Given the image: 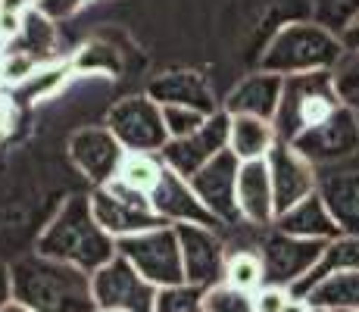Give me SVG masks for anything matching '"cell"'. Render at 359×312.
Here are the masks:
<instances>
[{
    "mask_svg": "<svg viewBox=\"0 0 359 312\" xmlns=\"http://www.w3.org/2000/svg\"><path fill=\"white\" fill-rule=\"evenodd\" d=\"M13 300L34 312H97L91 290V275L69 262L38 253L22 256L10 266Z\"/></svg>",
    "mask_w": 359,
    "mask_h": 312,
    "instance_id": "6da1fadb",
    "label": "cell"
},
{
    "mask_svg": "<svg viewBox=\"0 0 359 312\" xmlns=\"http://www.w3.org/2000/svg\"><path fill=\"white\" fill-rule=\"evenodd\" d=\"M34 250L94 275L116 256V240L94 219L91 197L88 194H72L69 200H63L57 216L44 225Z\"/></svg>",
    "mask_w": 359,
    "mask_h": 312,
    "instance_id": "7a4b0ae2",
    "label": "cell"
},
{
    "mask_svg": "<svg viewBox=\"0 0 359 312\" xmlns=\"http://www.w3.org/2000/svg\"><path fill=\"white\" fill-rule=\"evenodd\" d=\"M341 57L344 44L334 32L316 19H294L266 41L259 53V69L275 75H303L334 69Z\"/></svg>",
    "mask_w": 359,
    "mask_h": 312,
    "instance_id": "3957f363",
    "label": "cell"
},
{
    "mask_svg": "<svg viewBox=\"0 0 359 312\" xmlns=\"http://www.w3.org/2000/svg\"><path fill=\"white\" fill-rule=\"evenodd\" d=\"M341 107V97L334 91V79L331 69L322 72H303V75H285V88H281V103L275 113V131L281 141L294 144L303 131L328 119L334 109Z\"/></svg>",
    "mask_w": 359,
    "mask_h": 312,
    "instance_id": "277c9868",
    "label": "cell"
},
{
    "mask_svg": "<svg viewBox=\"0 0 359 312\" xmlns=\"http://www.w3.org/2000/svg\"><path fill=\"white\" fill-rule=\"evenodd\" d=\"M88 197H91L94 219L100 222V228L113 240H122V238H131V234H141V231H150V228L165 225L154 212L147 194L126 184L122 178H113V182L94 187Z\"/></svg>",
    "mask_w": 359,
    "mask_h": 312,
    "instance_id": "5b68a950",
    "label": "cell"
},
{
    "mask_svg": "<svg viewBox=\"0 0 359 312\" xmlns=\"http://www.w3.org/2000/svg\"><path fill=\"white\" fill-rule=\"evenodd\" d=\"M116 253L126 256L154 287H169V284L184 281L182 244H178L175 225H160L116 240Z\"/></svg>",
    "mask_w": 359,
    "mask_h": 312,
    "instance_id": "8992f818",
    "label": "cell"
},
{
    "mask_svg": "<svg viewBox=\"0 0 359 312\" xmlns=\"http://www.w3.org/2000/svg\"><path fill=\"white\" fill-rule=\"evenodd\" d=\"M107 128L119 137L126 150H144V154H160L169 144V131L163 122V107L150 100L147 94H128L113 103L107 113Z\"/></svg>",
    "mask_w": 359,
    "mask_h": 312,
    "instance_id": "52a82bcc",
    "label": "cell"
},
{
    "mask_svg": "<svg viewBox=\"0 0 359 312\" xmlns=\"http://www.w3.org/2000/svg\"><path fill=\"white\" fill-rule=\"evenodd\" d=\"M94 303L100 309H126V312H154L156 290L126 256L116 253L107 266L91 275Z\"/></svg>",
    "mask_w": 359,
    "mask_h": 312,
    "instance_id": "ba28073f",
    "label": "cell"
},
{
    "mask_svg": "<svg viewBox=\"0 0 359 312\" xmlns=\"http://www.w3.org/2000/svg\"><path fill=\"white\" fill-rule=\"evenodd\" d=\"M325 244L328 240L294 238V234H285L272 225V231L262 238V250H259L262 266H266V284L291 290L316 266V259L322 256V247Z\"/></svg>",
    "mask_w": 359,
    "mask_h": 312,
    "instance_id": "9c48e42d",
    "label": "cell"
},
{
    "mask_svg": "<svg viewBox=\"0 0 359 312\" xmlns=\"http://www.w3.org/2000/svg\"><path fill=\"white\" fill-rule=\"evenodd\" d=\"M294 147L313 165H328L337 159H347L359 150V113L350 107H337L328 119L313 125L294 141Z\"/></svg>",
    "mask_w": 359,
    "mask_h": 312,
    "instance_id": "30bf717a",
    "label": "cell"
},
{
    "mask_svg": "<svg viewBox=\"0 0 359 312\" xmlns=\"http://www.w3.org/2000/svg\"><path fill=\"white\" fill-rule=\"evenodd\" d=\"M72 165L88 178L94 187L113 182L119 175V165L126 159V147L107 125H88V128L72 131L66 144Z\"/></svg>",
    "mask_w": 359,
    "mask_h": 312,
    "instance_id": "8fae6325",
    "label": "cell"
},
{
    "mask_svg": "<svg viewBox=\"0 0 359 312\" xmlns=\"http://www.w3.org/2000/svg\"><path fill=\"white\" fill-rule=\"evenodd\" d=\"M229 125H231V116L225 113V109L206 116V122L200 125L194 135L175 137V141L165 144L160 150L163 163L169 165L172 172H178V175L191 178L200 165H206L212 156L229 150Z\"/></svg>",
    "mask_w": 359,
    "mask_h": 312,
    "instance_id": "7c38bea8",
    "label": "cell"
},
{
    "mask_svg": "<svg viewBox=\"0 0 359 312\" xmlns=\"http://www.w3.org/2000/svg\"><path fill=\"white\" fill-rule=\"evenodd\" d=\"M178 244H182V262H184V281L194 287H212L222 281L229 250L219 234V228L206 225H175Z\"/></svg>",
    "mask_w": 359,
    "mask_h": 312,
    "instance_id": "4fadbf2b",
    "label": "cell"
},
{
    "mask_svg": "<svg viewBox=\"0 0 359 312\" xmlns=\"http://www.w3.org/2000/svg\"><path fill=\"white\" fill-rule=\"evenodd\" d=\"M238 169L241 159L231 150H222L219 156H212L206 165H200L194 175L188 178L200 203L212 212L222 225H238V200H234V187H238Z\"/></svg>",
    "mask_w": 359,
    "mask_h": 312,
    "instance_id": "5bb4252c",
    "label": "cell"
},
{
    "mask_svg": "<svg viewBox=\"0 0 359 312\" xmlns=\"http://www.w3.org/2000/svg\"><path fill=\"white\" fill-rule=\"evenodd\" d=\"M269 175H272V191H275V216L285 210H291L294 203H300L303 197L316 194L319 187V175H316V165L309 163L294 144L281 141L269 150L266 156Z\"/></svg>",
    "mask_w": 359,
    "mask_h": 312,
    "instance_id": "9a60e30c",
    "label": "cell"
},
{
    "mask_svg": "<svg viewBox=\"0 0 359 312\" xmlns=\"http://www.w3.org/2000/svg\"><path fill=\"white\" fill-rule=\"evenodd\" d=\"M150 206L165 225H206V228H222V222L212 216L200 197L194 194V187L184 175L172 172L169 165L163 169L160 182L150 191Z\"/></svg>",
    "mask_w": 359,
    "mask_h": 312,
    "instance_id": "2e32d148",
    "label": "cell"
},
{
    "mask_svg": "<svg viewBox=\"0 0 359 312\" xmlns=\"http://www.w3.org/2000/svg\"><path fill=\"white\" fill-rule=\"evenodd\" d=\"M144 94L150 100H156L160 107H191L206 116L219 113L216 88L197 69H169L163 75H154L147 81V91Z\"/></svg>",
    "mask_w": 359,
    "mask_h": 312,
    "instance_id": "e0dca14e",
    "label": "cell"
},
{
    "mask_svg": "<svg viewBox=\"0 0 359 312\" xmlns=\"http://www.w3.org/2000/svg\"><path fill=\"white\" fill-rule=\"evenodd\" d=\"M234 200H238L241 222L257 225V228H272V222H275V191H272V175H269L266 159L241 163Z\"/></svg>",
    "mask_w": 359,
    "mask_h": 312,
    "instance_id": "ac0fdd59",
    "label": "cell"
},
{
    "mask_svg": "<svg viewBox=\"0 0 359 312\" xmlns=\"http://www.w3.org/2000/svg\"><path fill=\"white\" fill-rule=\"evenodd\" d=\"M281 88H285V75L257 69L231 88L222 109L229 116H259V119L272 122L281 103Z\"/></svg>",
    "mask_w": 359,
    "mask_h": 312,
    "instance_id": "d6986e66",
    "label": "cell"
},
{
    "mask_svg": "<svg viewBox=\"0 0 359 312\" xmlns=\"http://www.w3.org/2000/svg\"><path fill=\"white\" fill-rule=\"evenodd\" d=\"M278 231L294 234V238H306V240H334L341 234V228L331 219L325 200L319 197V191L303 197L300 203H294L291 210L278 212L272 222Z\"/></svg>",
    "mask_w": 359,
    "mask_h": 312,
    "instance_id": "ffe728a7",
    "label": "cell"
},
{
    "mask_svg": "<svg viewBox=\"0 0 359 312\" xmlns=\"http://www.w3.org/2000/svg\"><path fill=\"white\" fill-rule=\"evenodd\" d=\"M319 197L325 200L341 234L359 238V172H337L319 178Z\"/></svg>",
    "mask_w": 359,
    "mask_h": 312,
    "instance_id": "44dd1931",
    "label": "cell"
},
{
    "mask_svg": "<svg viewBox=\"0 0 359 312\" xmlns=\"http://www.w3.org/2000/svg\"><path fill=\"white\" fill-rule=\"evenodd\" d=\"M353 269H359V238H350V234H337L334 240H328V244L322 247V256L316 259V266L294 284L291 294H294V297H306L309 290H313L319 281H325L328 275L353 272Z\"/></svg>",
    "mask_w": 359,
    "mask_h": 312,
    "instance_id": "7402d4cb",
    "label": "cell"
},
{
    "mask_svg": "<svg viewBox=\"0 0 359 312\" xmlns=\"http://www.w3.org/2000/svg\"><path fill=\"white\" fill-rule=\"evenodd\" d=\"M278 144L275 122L259 119V116H231L229 125V150L241 163L250 159H266L269 150Z\"/></svg>",
    "mask_w": 359,
    "mask_h": 312,
    "instance_id": "603a6c76",
    "label": "cell"
},
{
    "mask_svg": "<svg viewBox=\"0 0 359 312\" xmlns=\"http://www.w3.org/2000/svg\"><path fill=\"white\" fill-rule=\"evenodd\" d=\"M53 41H57V22H50V19H44L38 10H32L22 16L19 32L6 41L4 50L13 47V50H25V53H32V57L47 62V57H50V50H53Z\"/></svg>",
    "mask_w": 359,
    "mask_h": 312,
    "instance_id": "cb8c5ba5",
    "label": "cell"
},
{
    "mask_svg": "<svg viewBox=\"0 0 359 312\" xmlns=\"http://www.w3.org/2000/svg\"><path fill=\"white\" fill-rule=\"evenodd\" d=\"M309 303L328 309H356L359 312V269L353 272H337L328 275L325 281H319L306 294Z\"/></svg>",
    "mask_w": 359,
    "mask_h": 312,
    "instance_id": "d4e9b609",
    "label": "cell"
},
{
    "mask_svg": "<svg viewBox=\"0 0 359 312\" xmlns=\"http://www.w3.org/2000/svg\"><path fill=\"white\" fill-rule=\"evenodd\" d=\"M222 281L231 284V287L247 290V294H257L262 284H266V266H262V256L257 253V250H234V253H229Z\"/></svg>",
    "mask_w": 359,
    "mask_h": 312,
    "instance_id": "484cf974",
    "label": "cell"
},
{
    "mask_svg": "<svg viewBox=\"0 0 359 312\" xmlns=\"http://www.w3.org/2000/svg\"><path fill=\"white\" fill-rule=\"evenodd\" d=\"M165 163L160 154H144V150H126V159H122L119 165V175L126 184L137 187V191H144L150 197V191H154V184L160 182Z\"/></svg>",
    "mask_w": 359,
    "mask_h": 312,
    "instance_id": "4316f807",
    "label": "cell"
},
{
    "mask_svg": "<svg viewBox=\"0 0 359 312\" xmlns=\"http://www.w3.org/2000/svg\"><path fill=\"white\" fill-rule=\"evenodd\" d=\"M200 312H257V309H253V294L219 281L203 290Z\"/></svg>",
    "mask_w": 359,
    "mask_h": 312,
    "instance_id": "83f0119b",
    "label": "cell"
},
{
    "mask_svg": "<svg viewBox=\"0 0 359 312\" xmlns=\"http://www.w3.org/2000/svg\"><path fill=\"white\" fill-rule=\"evenodd\" d=\"M331 79L344 107L359 113V50H344V57L331 69Z\"/></svg>",
    "mask_w": 359,
    "mask_h": 312,
    "instance_id": "f1b7e54d",
    "label": "cell"
},
{
    "mask_svg": "<svg viewBox=\"0 0 359 312\" xmlns=\"http://www.w3.org/2000/svg\"><path fill=\"white\" fill-rule=\"evenodd\" d=\"M72 66H60V62H44L38 72L32 75L25 85L13 88V94H19L22 100H44V97L57 94V88L66 81V72Z\"/></svg>",
    "mask_w": 359,
    "mask_h": 312,
    "instance_id": "f546056e",
    "label": "cell"
},
{
    "mask_svg": "<svg viewBox=\"0 0 359 312\" xmlns=\"http://www.w3.org/2000/svg\"><path fill=\"white\" fill-rule=\"evenodd\" d=\"M313 19L341 38V32L359 16V0H309Z\"/></svg>",
    "mask_w": 359,
    "mask_h": 312,
    "instance_id": "4dcf8cb0",
    "label": "cell"
},
{
    "mask_svg": "<svg viewBox=\"0 0 359 312\" xmlns=\"http://www.w3.org/2000/svg\"><path fill=\"white\" fill-rule=\"evenodd\" d=\"M200 300H203V287H194L188 281L169 284L156 290L154 312H200Z\"/></svg>",
    "mask_w": 359,
    "mask_h": 312,
    "instance_id": "1f68e13d",
    "label": "cell"
},
{
    "mask_svg": "<svg viewBox=\"0 0 359 312\" xmlns=\"http://www.w3.org/2000/svg\"><path fill=\"white\" fill-rule=\"evenodd\" d=\"M72 69H79V72H103V75H116V72H119V53H116L109 44L91 41V44L81 47V53L75 57Z\"/></svg>",
    "mask_w": 359,
    "mask_h": 312,
    "instance_id": "d6a6232c",
    "label": "cell"
},
{
    "mask_svg": "<svg viewBox=\"0 0 359 312\" xmlns=\"http://www.w3.org/2000/svg\"><path fill=\"white\" fill-rule=\"evenodd\" d=\"M163 122H165V131H169V141H175V137L194 135L200 125L206 122V113L191 107H163Z\"/></svg>",
    "mask_w": 359,
    "mask_h": 312,
    "instance_id": "836d02e7",
    "label": "cell"
},
{
    "mask_svg": "<svg viewBox=\"0 0 359 312\" xmlns=\"http://www.w3.org/2000/svg\"><path fill=\"white\" fill-rule=\"evenodd\" d=\"M85 4L88 0H38L34 10L44 19H50V22H66V19H72Z\"/></svg>",
    "mask_w": 359,
    "mask_h": 312,
    "instance_id": "e575fe53",
    "label": "cell"
},
{
    "mask_svg": "<svg viewBox=\"0 0 359 312\" xmlns=\"http://www.w3.org/2000/svg\"><path fill=\"white\" fill-rule=\"evenodd\" d=\"M291 297L287 287H275V284H262V287L253 294V309L257 312H281Z\"/></svg>",
    "mask_w": 359,
    "mask_h": 312,
    "instance_id": "d590c367",
    "label": "cell"
},
{
    "mask_svg": "<svg viewBox=\"0 0 359 312\" xmlns=\"http://www.w3.org/2000/svg\"><path fill=\"white\" fill-rule=\"evenodd\" d=\"M13 300V272L6 262H0V309Z\"/></svg>",
    "mask_w": 359,
    "mask_h": 312,
    "instance_id": "8d00e7d4",
    "label": "cell"
},
{
    "mask_svg": "<svg viewBox=\"0 0 359 312\" xmlns=\"http://www.w3.org/2000/svg\"><path fill=\"white\" fill-rule=\"evenodd\" d=\"M10 125H13V97L0 88V135H6Z\"/></svg>",
    "mask_w": 359,
    "mask_h": 312,
    "instance_id": "74e56055",
    "label": "cell"
},
{
    "mask_svg": "<svg viewBox=\"0 0 359 312\" xmlns=\"http://www.w3.org/2000/svg\"><path fill=\"white\" fill-rule=\"evenodd\" d=\"M341 44H344V50H359V16L341 32Z\"/></svg>",
    "mask_w": 359,
    "mask_h": 312,
    "instance_id": "f35d334b",
    "label": "cell"
},
{
    "mask_svg": "<svg viewBox=\"0 0 359 312\" xmlns=\"http://www.w3.org/2000/svg\"><path fill=\"white\" fill-rule=\"evenodd\" d=\"M309 309H313V306H309V300H306V297H287V303H285V309H281V312H309Z\"/></svg>",
    "mask_w": 359,
    "mask_h": 312,
    "instance_id": "ab89813d",
    "label": "cell"
},
{
    "mask_svg": "<svg viewBox=\"0 0 359 312\" xmlns=\"http://www.w3.org/2000/svg\"><path fill=\"white\" fill-rule=\"evenodd\" d=\"M0 312H34V309H29L25 303H19V300H10V303H6V306L0 309Z\"/></svg>",
    "mask_w": 359,
    "mask_h": 312,
    "instance_id": "60d3db41",
    "label": "cell"
},
{
    "mask_svg": "<svg viewBox=\"0 0 359 312\" xmlns=\"http://www.w3.org/2000/svg\"><path fill=\"white\" fill-rule=\"evenodd\" d=\"M309 306H313L309 312H334V309H328V306H316V303H309Z\"/></svg>",
    "mask_w": 359,
    "mask_h": 312,
    "instance_id": "b9f144b4",
    "label": "cell"
},
{
    "mask_svg": "<svg viewBox=\"0 0 359 312\" xmlns=\"http://www.w3.org/2000/svg\"><path fill=\"white\" fill-rule=\"evenodd\" d=\"M0 88H6V85H4V62H0Z\"/></svg>",
    "mask_w": 359,
    "mask_h": 312,
    "instance_id": "7bdbcfd3",
    "label": "cell"
},
{
    "mask_svg": "<svg viewBox=\"0 0 359 312\" xmlns=\"http://www.w3.org/2000/svg\"><path fill=\"white\" fill-rule=\"evenodd\" d=\"M100 312H126V309H100Z\"/></svg>",
    "mask_w": 359,
    "mask_h": 312,
    "instance_id": "ee69618b",
    "label": "cell"
},
{
    "mask_svg": "<svg viewBox=\"0 0 359 312\" xmlns=\"http://www.w3.org/2000/svg\"><path fill=\"white\" fill-rule=\"evenodd\" d=\"M334 312H356V309H334Z\"/></svg>",
    "mask_w": 359,
    "mask_h": 312,
    "instance_id": "f6af8a7d",
    "label": "cell"
},
{
    "mask_svg": "<svg viewBox=\"0 0 359 312\" xmlns=\"http://www.w3.org/2000/svg\"><path fill=\"white\" fill-rule=\"evenodd\" d=\"M0 53H4V38H0Z\"/></svg>",
    "mask_w": 359,
    "mask_h": 312,
    "instance_id": "bcb514c9",
    "label": "cell"
},
{
    "mask_svg": "<svg viewBox=\"0 0 359 312\" xmlns=\"http://www.w3.org/2000/svg\"><path fill=\"white\" fill-rule=\"evenodd\" d=\"M88 4H91V0H88Z\"/></svg>",
    "mask_w": 359,
    "mask_h": 312,
    "instance_id": "7dc6e473",
    "label": "cell"
}]
</instances>
